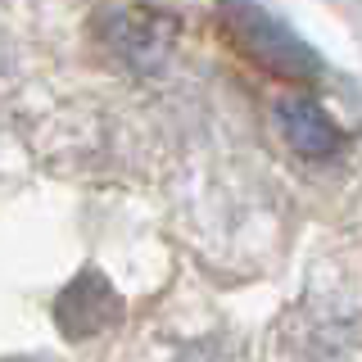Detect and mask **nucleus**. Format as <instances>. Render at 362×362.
<instances>
[{"label":"nucleus","instance_id":"3","mask_svg":"<svg viewBox=\"0 0 362 362\" xmlns=\"http://www.w3.org/2000/svg\"><path fill=\"white\" fill-rule=\"evenodd\" d=\"M272 118H276V127H281V136H286V145L294 154L326 158V154H335L339 145H344V132L335 127V118L322 105H313V100L286 95V100H276Z\"/></svg>","mask_w":362,"mask_h":362},{"label":"nucleus","instance_id":"1","mask_svg":"<svg viewBox=\"0 0 362 362\" xmlns=\"http://www.w3.org/2000/svg\"><path fill=\"white\" fill-rule=\"evenodd\" d=\"M218 32L226 37L240 59L281 77V82H317V54L303 45L286 23H276L254 0H222L218 5Z\"/></svg>","mask_w":362,"mask_h":362},{"label":"nucleus","instance_id":"2","mask_svg":"<svg viewBox=\"0 0 362 362\" xmlns=\"http://www.w3.org/2000/svg\"><path fill=\"white\" fill-rule=\"evenodd\" d=\"M118 313H122V303L109 290L105 276H77L54 303V322H59V331L68 339H86V335L105 331V326L118 322Z\"/></svg>","mask_w":362,"mask_h":362}]
</instances>
